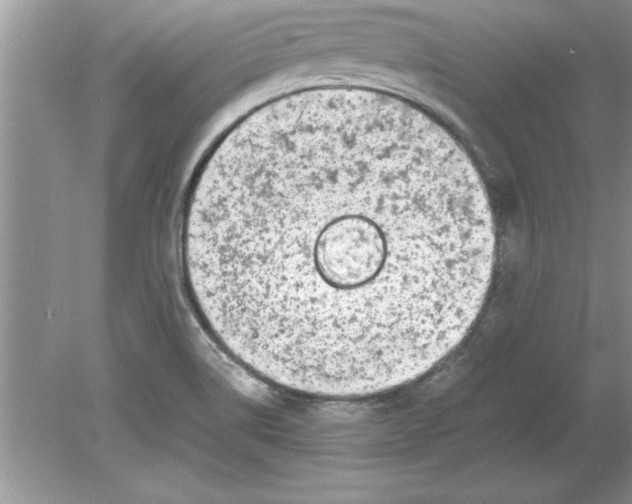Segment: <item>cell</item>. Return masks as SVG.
Masks as SVG:
<instances>
[{"instance_id": "6da1fadb", "label": "cell", "mask_w": 632, "mask_h": 504, "mask_svg": "<svg viewBox=\"0 0 632 504\" xmlns=\"http://www.w3.org/2000/svg\"><path fill=\"white\" fill-rule=\"evenodd\" d=\"M182 270L216 342L260 378L362 398L422 376L488 293L493 216L463 147L386 92L271 100L211 150L190 191Z\"/></svg>"}]
</instances>
